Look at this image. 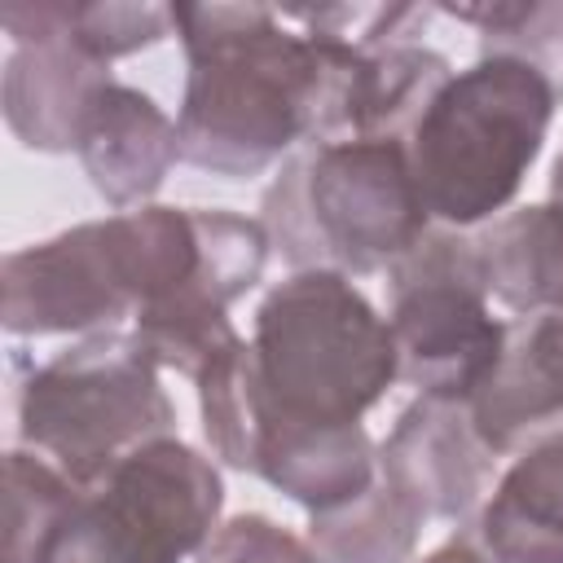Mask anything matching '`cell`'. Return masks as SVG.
Returning a JSON list of instances; mask_svg holds the SVG:
<instances>
[{
    "mask_svg": "<svg viewBox=\"0 0 563 563\" xmlns=\"http://www.w3.org/2000/svg\"><path fill=\"white\" fill-rule=\"evenodd\" d=\"M427 515L378 471L374 484L330 510L312 515V559L317 563H400L418 537V523Z\"/></svg>",
    "mask_w": 563,
    "mask_h": 563,
    "instance_id": "obj_13",
    "label": "cell"
},
{
    "mask_svg": "<svg viewBox=\"0 0 563 563\" xmlns=\"http://www.w3.org/2000/svg\"><path fill=\"white\" fill-rule=\"evenodd\" d=\"M466 413L497 457L563 418V299L506 325L501 361Z\"/></svg>",
    "mask_w": 563,
    "mask_h": 563,
    "instance_id": "obj_9",
    "label": "cell"
},
{
    "mask_svg": "<svg viewBox=\"0 0 563 563\" xmlns=\"http://www.w3.org/2000/svg\"><path fill=\"white\" fill-rule=\"evenodd\" d=\"M136 312L123 216L79 224L53 242L4 255V330L57 334L114 325Z\"/></svg>",
    "mask_w": 563,
    "mask_h": 563,
    "instance_id": "obj_7",
    "label": "cell"
},
{
    "mask_svg": "<svg viewBox=\"0 0 563 563\" xmlns=\"http://www.w3.org/2000/svg\"><path fill=\"white\" fill-rule=\"evenodd\" d=\"M75 150L97 185L114 207L145 198L158 189L172 158H180L176 123H167L154 101L123 84H101L88 97V110L75 132Z\"/></svg>",
    "mask_w": 563,
    "mask_h": 563,
    "instance_id": "obj_10",
    "label": "cell"
},
{
    "mask_svg": "<svg viewBox=\"0 0 563 563\" xmlns=\"http://www.w3.org/2000/svg\"><path fill=\"white\" fill-rule=\"evenodd\" d=\"M554 97V84L510 53H479L449 75L405 136L427 216L462 229L501 211L541 154Z\"/></svg>",
    "mask_w": 563,
    "mask_h": 563,
    "instance_id": "obj_2",
    "label": "cell"
},
{
    "mask_svg": "<svg viewBox=\"0 0 563 563\" xmlns=\"http://www.w3.org/2000/svg\"><path fill=\"white\" fill-rule=\"evenodd\" d=\"M554 216H559V224H563V154L554 158V172H550V202H545Z\"/></svg>",
    "mask_w": 563,
    "mask_h": 563,
    "instance_id": "obj_17",
    "label": "cell"
},
{
    "mask_svg": "<svg viewBox=\"0 0 563 563\" xmlns=\"http://www.w3.org/2000/svg\"><path fill=\"white\" fill-rule=\"evenodd\" d=\"M224 506L216 466L180 440H150L84 484L48 563H180Z\"/></svg>",
    "mask_w": 563,
    "mask_h": 563,
    "instance_id": "obj_5",
    "label": "cell"
},
{
    "mask_svg": "<svg viewBox=\"0 0 563 563\" xmlns=\"http://www.w3.org/2000/svg\"><path fill=\"white\" fill-rule=\"evenodd\" d=\"M387 330L396 374L435 400L471 405L501 361L506 325L488 312V286L475 242L427 229L387 268Z\"/></svg>",
    "mask_w": 563,
    "mask_h": 563,
    "instance_id": "obj_6",
    "label": "cell"
},
{
    "mask_svg": "<svg viewBox=\"0 0 563 563\" xmlns=\"http://www.w3.org/2000/svg\"><path fill=\"white\" fill-rule=\"evenodd\" d=\"M4 563H48L79 484L66 479L53 462L18 449L4 457Z\"/></svg>",
    "mask_w": 563,
    "mask_h": 563,
    "instance_id": "obj_14",
    "label": "cell"
},
{
    "mask_svg": "<svg viewBox=\"0 0 563 563\" xmlns=\"http://www.w3.org/2000/svg\"><path fill=\"white\" fill-rule=\"evenodd\" d=\"M427 563H488V559H484L475 545H466V541H449V545L435 550Z\"/></svg>",
    "mask_w": 563,
    "mask_h": 563,
    "instance_id": "obj_16",
    "label": "cell"
},
{
    "mask_svg": "<svg viewBox=\"0 0 563 563\" xmlns=\"http://www.w3.org/2000/svg\"><path fill=\"white\" fill-rule=\"evenodd\" d=\"M484 286L515 312H537L563 299V224L541 207H519L471 238Z\"/></svg>",
    "mask_w": 563,
    "mask_h": 563,
    "instance_id": "obj_12",
    "label": "cell"
},
{
    "mask_svg": "<svg viewBox=\"0 0 563 563\" xmlns=\"http://www.w3.org/2000/svg\"><path fill=\"white\" fill-rule=\"evenodd\" d=\"M264 4H176L189 79L176 119L180 158L242 180L264 172L290 145L334 141L352 132V97L365 48ZM299 22V18H295Z\"/></svg>",
    "mask_w": 563,
    "mask_h": 563,
    "instance_id": "obj_1",
    "label": "cell"
},
{
    "mask_svg": "<svg viewBox=\"0 0 563 563\" xmlns=\"http://www.w3.org/2000/svg\"><path fill=\"white\" fill-rule=\"evenodd\" d=\"M488 563H563V431L532 444L475 519Z\"/></svg>",
    "mask_w": 563,
    "mask_h": 563,
    "instance_id": "obj_11",
    "label": "cell"
},
{
    "mask_svg": "<svg viewBox=\"0 0 563 563\" xmlns=\"http://www.w3.org/2000/svg\"><path fill=\"white\" fill-rule=\"evenodd\" d=\"M198 563H317V559L277 523L260 515H242L211 537Z\"/></svg>",
    "mask_w": 563,
    "mask_h": 563,
    "instance_id": "obj_15",
    "label": "cell"
},
{
    "mask_svg": "<svg viewBox=\"0 0 563 563\" xmlns=\"http://www.w3.org/2000/svg\"><path fill=\"white\" fill-rule=\"evenodd\" d=\"M268 246L299 273H387L427 233L405 141L352 136L290 154L264 194Z\"/></svg>",
    "mask_w": 563,
    "mask_h": 563,
    "instance_id": "obj_3",
    "label": "cell"
},
{
    "mask_svg": "<svg viewBox=\"0 0 563 563\" xmlns=\"http://www.w3.org/2000/svg\"><path fill=\"white\" fill-rule=\"evenodd\" d=\"M497 453L475 435L466 405L422 396L378 453V471L431 519H457L475 506Z\"/></svg>",
    "mask_w": 563,
    "mask_h": 563,
    "instance_id": "obj_8",
    "label": "cell"
},
{
    "mask_svg": "<svg viewBox=\"0 0 563 563\" xmlns=\"http://www.w3.org/2000/svg\"><path fill=\"white\" fill-rule=\"evenodd\" d=\"M176 409L158 383V361L136 334H92L26 374L18 431L79 488L101 479L132 449L163 440Z\"/></svg>",
    "mask_w": 563,
    "mask_h": 563,
    "instance_id": "obj_4",
    "label": "cell"
}]
</instances>
